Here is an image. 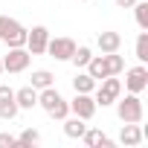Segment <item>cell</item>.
Here are the masks:
<instances>
[{
	"instance_id": "6da1fadb",
	"label": "cell",
	"mask_w": 148,
	"mask_h": 148,
	"mask_svg": "<svg viewBox=\"0 0 148 148\" xmlns=\"http://www.w3.org/2000/svg\"><path fill=\"white\" fill-rule=\"evenodd\" d=\"M38 105H41L52 119H67V116H70V105H67V99L55 90V84L38 90Z\"/></svg>"
},
{
	"instance_id": "7a4b0ae2",
	"label": "cell",
	"mask_w": 148,
	"mask_h": 148,
	"mask_svg": "<svg viewBox=\"0 0 148 148\" xmlns=\"http://www.w3.org/2000/svg\"><path fill=\"white\" fill-rule=\"evenodd\" d=\"M26 32L29 29L21 21H15L9 15L0 18V41H3L6 47H26Z\"/></svg>"
},
{
	"instance_id": "3957f363",
	"label": "cell",
	"mask_w": 148,
	"mask_h": 148,
	"mask_svg": "<svg viewBox=\"0 0 148 148\" xmlns=\"http://www.w3.org/2000/svg\"><path fill=\"white\" fill-rule=\"evenodd\" d=\"M113 105H116V116L122 122H142V116H145V108H142L139 93H128L125 99L119 96Z\"/></svg>"
},
{
	"instance_id": "277c9868",
	"label": "cell",
	"mask_w": 148,
	"mask_h": 148,
	"mask_svg": "<svg viewBox=\"0 0 148 148\" xmlns=\"http://www.w3.org/2000/svg\"><path fill=\"white\" fill-rule=\"evenodd\" d=\"M122 96V82L116 79V76H108V79H102L99 84H96V105H102V108H108V105H113L116 99Z\"/></svg>"
},
{
	"instance_id": "5b68a950",
	"label": "cell",
	"mask_w": 148,
	"mask_h": 148,
	"mask_svg": "<svg viewBox=\"0 0 148 148\" xmlns=\"http://www.w3.org/2000/svg\"><path fill=\"white\" fill-rule=\"evenodd\" d=\"M0 61H3V73H23L29 67L32 55H29L26 47H9L6 58H0Z\"/></svg>"
},
{
	"instance_id": "8992f818",
	"label": "cell",
	"mask_w": 148,
	"mask_h": 148,
	"mask_svg": "<svg viewBox=\"0 0 148 148\" xmlns=\"http://www.w3.org/2000/svg\"><path fill=\"white\" fill-rule=\"evenodd\" d=\"M67 105H70V113H73V116H79V119H84V122H90V119L96 116V108H99L90 93H76L73 102H67Z\"/></svg>"
},
{
	"instance_id": "52a82bcc",
	"label": "cell",
	"mask_w": 148,
	"mask_h": 148,
	"mask_svg": "<svg viewBox=\"0 0 148 148\" xmlns=\"http://www.w3.org/2000/svg\"><path fill=\"white\" fill-rule=\"evenodd\" d=\"M125 73V90L128 93H145L148 90V67L145 64H136L131 70H122Z\"/></svg>"
},
{
	"instance_id": "ba28073f",
	"label": "cell",
	"mask_w": 148,
	"mask_h": 148,
	"mask_svg": "<svg viewBox=\"0 0 148 148\" xmlns=\"http://www.w3.org/2000/svg\"><path fill=\"white\" fill-rule=\"evenodd\" d=\"M76 41L73 38H49L47 41V55L55 58V61H70V55L76 52Z\"/></svg>"
},
{
	"instance_id": "9c48e42d",
	"label": "cell",
	"mask_w": 148,
	"mask_h": 148,
	"mask_svg": "<svg viewBox=\"0 0 148 148\" xmlns=\"http://www.w3.org/2000/svg\"><path fill=\"white\" fill-rule=\"evenodd\" d=\"M47 41H49V29L47 26H32L26 32V49H29V55H44L47 52Z\"/></svg>"
},
{
	"instance_id": "30bf717a",
	"label": "cell",
	"mask_w": 148,
	"mask_h": 148,
	"mask_svg": "<svg viewBox=\"0 0 148 148\" xmlns=\"http://www.w3.org/2000/svg\"><path fill=\"white\" fill-rule=\"evenodd\" d=\"M18 113H21V108H18V102H15V90L6 87V84H0V119L12 122Z\"/></svg>"
},
{
	"instance_id": "8fae6325",
	"label": "cell",
	"mask_w": 148,
	"mask_h": 148,
	"mask_svg": "<svg viewBox=\"0 0 148 148\" xmlns=\"http://www.w3.org/2000/svg\"><path fill=\"white\" fill-rule=\"evenodd\" d=\"M142 139H145V131L139 128V122H125V125H122V131H119V142H122V145L134 148V145H139Z\"/></svg>"
},
{
	"instance_id": "7c38bea8",
	"label": "cell",
	"mask_w": 148,
	"mask_h": 148,
	"mask_svg": "<svg viewBox=\"0 0 148 148\" xmlns=\"http://www.w3.org/2000/svg\"><path fill=\"white\" fill-rule=\"evenodd\" d=\"M96 47H99V52H119V47H122V35L113 32V29H105V32H99Z\"/></svg>"
},
{
	"instance_id": "4fadbf2b",
	"label": "cell",
	"mask_w": 148,
	"mask_h": 148,
	"mask_svg": "<svg viewBox=\"0 0 148 148\" xmlns=\"http://www.w3.org/2000/svg\"><path fill=\"white\" fill-rule=\"evenodd\" d=\"M82 142H84L87 148H113V139H110L108 134H102L99 128H87V131L82 134Z\"/></svg>"
},
{
	"instance_id": "5bb4252c",
	"label": "cell",
	"mask_w": 148,
	"mask_h": 148,
	"mask_svg": "<svg viewBox=\"0 0 148 148\" xmlns=\"http://www.w3.org/2000/svg\"><path fill=\"white\" fill-rule=\"evenodd\" d=\"M15 102H18L21 110H32V108H38V90L32 84H26V87L15 90Z\"/></svg>"
},
{
	"instance_id": "9a60e30c",
	"label": "cell",
	"mask_w": 148,
	"mask_h": 148,
	"mask_svg": "<svg viewBox=\"0 0 148 148\" xmlns=\"http://www.w3.org/2000/svg\"><path fill=\"white\" fill-rule=\"evenodd\" d=\"M61 122H64V134H67L70 139H82V134L87 131V122L79 119V116H67V119H61Z\"/></svg>"
},
{
	"instance_id": "2e32d148",
	"label": "cell",
	"mask_w": 148,
	"mask_h": 148,
	"mask_svg": "<svg viewBox=\"0 0 148 148\" xmlns=\"http://www.w3.org/2000/svg\"><path fill=\"white\" fill-rule=\"evenodd\" d=\"M96 84H99V82L90 76L87 70H84V73H76V79H73V90H76V93H93Z\"/></svg>"
},
{
	"instance_id": "e0dca14e",
	"label": "cell",
	"mask_w": 148,
	"mask_h": 148,
	"mask_svg": "<svg viewBox=\"0 0 148 148\" xmlns=\"http://www.w3.org/2000/svg\"><path fill=\"white\" fill-rule=\"evenodd\" d=\"M90 76L96 79V82H102V79H108L110 73H108V67H105V55H93L90 61H87V67H84Z\"/></svg>"
},
{
	"instance_id": "ac0fdd59",
	"label": "cell",
	"mask_w": 148,
	"mask_h": 148,
	"mask_svg": "<svg viewBox=\"0 0 148 148\" xmlns=\"http://www.w3.org/2000/svg\"><path fill=\"white\" fill-rule=\"evenodd\" d=\"M29 84H32L35 90H44V87H52V84H55V76H52L49 70H35Z\"/></svg>"
},
{
	"instance_id": "d6986e66",
	"label": "cell",
	"mask_w": 148,
	"mask_h": 148,
	"mask_svg": "<svg viewBox=\"0 0 148 148\" xmlns=\"http://www.w3.org/2000/svg\"><path fill=\"white\" fill-rule=\"evenodd\" d=\"M102 55H105V67H108L110 76H119V73L125 70V58L119 52H102Z\"/></svg>"
},
{
	"instance_id": "ffe728a7",
	"label": "cell",
	"mask_w": 148,
	"mask_h": 148,
	"mask_svg": "<svg viewBox=\"0 0 148 148\" xmlns=\"http://www.w3.org/2000/svg\"><path fill=\"white\" fill-rule=\"evenodd\" d=\"M93 58V49L90 47H76V52L70 55V61H73V67L76 70H82V67H87V61Z\"/></svg>"
},
{
	"instance_id": "44dd1931",
	"label": "cell",
	"mask_w": 148,
	"mask_h": 148,
	"mask_svg": "<svg viewBox=\"0 0 148 148\" xmlns=\"http://www.w3.org/2000/svg\"><path fill=\"white\" fill-rule=\"evenodd\" d=\"M131 9H134L136 26H139V29H148V0H136V3H134Z\"/></svg>"
},
{
	"instance_id": "7402d4cb",
	"label": "cell",
	"mask_w": 148,
	"mask_h": 148,
	"mask_svg": "<svg viewBox=\"0 0 148 148\" xmlns=\"http://www.w3.org/2000/svg\"><path fill=\"white\" fill-rule=\"evenodd\" d=\"M136 61L148 64V29H142L139 38H136Z\"/></svg>"
},
{
	"instance_id": "603a6c76",
	"label": "cell",
	"mask_w": 148,
	"mask_h": 148,
	"mask_svg": "<svg viewBox=\"0 0 148 148\" xmlns=\"http://www.w3.org/2000/svg\"><path fill=\"white\" fill-rule=\"evenodd\" d=\"M38 142H41V131H35V128H26L18 136V145H38Z\"/></svg>"
},
{
	"instance_id": "cb8c5ba5",
	"label": "cell",
	"mask_w": 148,
	"mask_h": 148,
	"mask_svg": "<svg viewBox=\"0 0 148 148\" xmlns=\"http://www.w3.org/2000/svg\"><path fill=\"white\" fill-rule=\"evenodd\" d=\"M12 145H18V136H12V134H0V148H12Z\"/></svg>"
},
{
	"instance_id": "d4e9b609",
	"label": "cell",
	"mask_w": 148,
	"mask_h": 148,
	"mask_svg": "<svg viewBox=\"0 0 148 148\" xmlns=\"http://www.w3.org/2000/svg\"><path fill=\"white\" fill-rule=\"evenodd\" d=\"M134 3H136V0H116V6H119V9H131Z\"/></svg>"
},
{
	"instance_id": "484cf974",
	"label": "cell",
	"mask_w": 148,
	"mask_h": 148,
	"mask_svg": "<svg viewBox=\"0 0 148 148\" xmlns=\"http://www.w3.org/2000/svg\"><path fill=\"white\" fill-rule=\"evenodd\" d=\"M0 73H3V61H0Z\"/></svg>"
},
{
	"instance_id": "4316f807",
	"label": "cell",
	"mask_w": 148,
	"mask_h": 148,
	"mask_svg": "<svg viewBox=\"0 0 148 148\" xmlns=\"http://www.w3.org/2000/svg\"><path fill=\"white\" fill-rule=\"evenodd\" d=\"M82 3H87V0H82Z\"/></svg>"
}]
</instances>
